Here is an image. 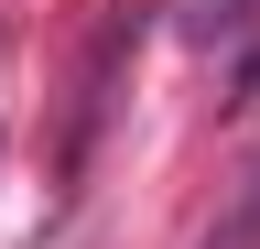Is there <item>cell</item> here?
Here are the masks:
<instances>
[{
    "label": "cell",
    "mask_w": 260,
    "mask_h": 249,
    "mask_svg": "<svg viewBox=\"0 0 260 249\" xmlns=\"http://www.w3.org/2000/svg\"><path fill=\"white\" fill-rule=\"evenodd\" d=\"M130 54H141V0H119V11H109V33L87 44V76H76V109H65V184L87 173V152H98V130L119 119V76H130Z\"/></svg>",
    "instance_id": "1"
},
{
    "label": "cell",
    "mask_w": 260,
    "mask_h": 249,
    "mask_svg": "<svg viewBox=\"0 0 260 249\" xmlns=\"http://www.w3.org/2000/svg\"><path fill=\"white\" fill-rule=\"evenodd\" d=\"M249 22H260V0H195V11H184V33H195V44H239Z\"/></svg>",
    "instance_id": "2"
},
{
    "label": "cell",
    "mask_w": 260,
    "mask_h": 249,
    "mask_svg": "<svg viewBox=\"0 0 260 249\" xmlns=\"http://www.w3.org/2000/svg\"><path fill=\"white\" fill-rule=\"evenodd\" d=\"M206 249H260V173L239 184V206H228L217 228H206Z\"/></svg>",
    "instance_id": "3"
},
{
    "label": "cell",
    "mask_w": 260,
    "mask_h": 249,
    "mask_svg": "<svg viewBox=\"0 0 260 249\" xmlns=\"http://www.w3.org/2000/svg\"><path fill=\"white\" fill-rule=\"evenodd\" d=\"M228 109H260V33H239V65H228Z\"/></svg>",
    "instance_id": "4"
}]
</instances>
